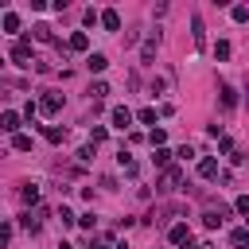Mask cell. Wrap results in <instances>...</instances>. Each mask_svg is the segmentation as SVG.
<instances>
[{
	"label": "cell",
	"instance_id": "cell-1",
	"mask_svg": "<svg viewBox=\"0 0 249 249\" xmlns=\"http://www.w3.org/2000/svg\"><path fill=\"white\" fill-rule=\"evenodd\" d=\"M12 62H16V66H31V43H27V39L12 43Z\"/></svg>",
	"mask_w": 249,
	"mask_h": 249
},
{
	"label": "cell",
	"instance_id": "cell-4",
	"mask_svg": "<svg viewBox=\"0 0 249 249\" xmlns=\"http://www.w3.org/2000/svg\"><path fill=\"white\" fill-rule=\"evenodd\" d=\"M0 128H4L8 136H19V113H16V109H4V113H0Z\"/></svg>",
	"mask_w": 249,
	"mask_h": 249
},
{
	"label": "cell",
	"instance_id": "cell-26",
	"mask_svg": "<svg viewBox=\"0 0 249 249\" xmlns=\"http://www.w3.org/2000/svg\"><path fill=\"white\" fill-rule=\"evenodd\" d=\"M23 202H31V206L39 202V187H35V183H27V187H23Z\"/></svg>",
	"mask_w": 249,
	"mask_h": 249
},
{
	"label": "cell",
	"instance_id": "cell-30",
	"mask_svg": "<svg viewBox=\"0 0 249 249\" xmlns=\"http://www.w3.org/2000/svg\"><path fill=\"white\" fill-rule=\"evenodd\" d=\"M89 136H93V144H101V140H105V136H109V132H105V128H101V124H97V128H89Z\"/></svg>",
	"mask_w": 249,
	"mask_h": 249
},
{
	"label": "cell",
	"instance_id": "cell-17",
	"mask_svg": "<svg viewBox=\"0 0 249 249\" xmlns=\"http://www.w3.org/2000/svg\"><path fill=\"white\" fill-rule=\"evenodd\" d=\"M12 152H31V136H27V132L12 136Z\"/></svg>",
	"mask_w": 249,
	"mask_h": 249
},
{
	"label": "cell",
	"instance_id": "cell-32",
	"mask_svg": "<svg viewBox=\"0 0 249 249\" xmlns=\"http://www.w3.org/2000/svg\"><path fill=\"white\" fill-rule=\"evenodd\" d=\"M58 249H74V245H66V241H58Z\"/></svg>",
	"mask_w": 249,
	"mask_h": 249
},
{
	"label": "cell",
	"instance_id": "cell-9",
	"mask_svg": "<svg viewBox=\"0 0 249 249\" xmlns=\"http://www.w3.org/2000/svg\"><path fill=\"white\" fill-rule=\"evenodd\" d=\"M101 27H105V31H121V16H117V8H105V12H101Z\"/></svg>",
	"mask_w": 249,
	"mask_h": 249
},
{
	"label": "cell",
	"instance_id": "cell-5",
	"mask_svg": "<svg viewBox=\"0 0 249 249\" xmlns=\"http://www.w3.org/2000/svg\"><path fill=\"white\" fill-rule=\"evenodd\" d=\"M109 121H113V128H121V132H124V128L132 124V113H128L124 105H113V113H109Z\"/></svg>",
	"mask_w": 249,
	"mask_h": 249
},
{
	"label": "cell",
	"instance_id": "cell-20",
	"mask_svg": "<svg viewBox=\"0 0 249 249\" xmlns=\"http://www.w3.org/2000/svg\"><path fill=\"white\" fill-rule=\"evenodd\" d=\"M156 43H160L156 35H148V39H144V51H140V58H144V62H152V54H156Z\"/></svg>",
	"mask_w": 249,
	"mask_h": 249
},
{
	"label": "cell",
	"instance_id": "cell-15",
	"mask_svg": "<svg viewBox=\"0 0 249 249\" xmlns=\"http://www.w3.org/2000/svg\"><path fill=\"white\" fill-rule=\"evenodd\" d=\"M86 66H89V74H101V70L109 66V58H105V54H89V58H86Z\"/></svg>",
	"mask_w": 249,
	"mask_h": 249
},
{
	"label": "cell",
	"instance_id": "cell-7",
	"mask_svg": "<svg viewBox=\"0 0 249 249\" xmlns=\"http://www.w3.org/2000/svg\"><path fill=\"white\" fill-rule=\"evenodd\" d=\"M66 47L78 51V54H86V51H89V35H86V31H74V35L66 39Z\"/></svg>",
	"mask_w": 249,
	"mask_h": 249
},
{
	"label": "cell",
	"instance_id": "cell-11",
	"mask_svg": "<svg viewBox=\"0 0 249 249\" xmlns=\"http://www.w3.org/2000/svg\"><path fill=\"white\" fill-rule=\"evenodd\" d=\"M191 35H195V47H206V27L198 16H191Z\"/></svg>",
	"mask_w": 249,
	"mask_h": 249
},
{
	"label": "cell",
	"instance_id": "cell-27",
	"mask_svg": "<svg viewBox=\"0 0 249 249\" xmlns=\"http://www.w3.org/2000/svg\"><path fill=\"white\" fill-rule=\"evenodd\" d=\"M233 210H237V214H245V218H249V195H237V198H233Z\"/></svg>",
	"mask_w": 249,
	"mask_h": 249
},
{
	"label": "cell",
	"instance_id": "cell-31",
	"mask_svg": "<svg viewBox=\"0 0 249 249\" xmlns=\"http://www.w3.org/2000/svg\"><path fill=\"white\" fill-rule=\"evenodd\" d=\"M93 249H117V245H113V241H105V237H101V241H93Z\"/></svg>",
	"mask_w": 249,
	"mask_h": 249
},
{
	"label": "cell",
	"instance_id": "cell-28",
	"mask_svg": "<svg viewBox=\"0 0 249 249\" xmlns=\"http://www.w3.org/2000/svg\"><path fill=\"white\" fill-rule=\"evenodd\" d=\"M78 160L89 163V160H93V144H82V148H78Z\"/></svg>",
	"mask_w": 249,
	"mask_h": 249
},
{
	"label": "cell",
	"instance_id": "cell-13",
	"mask_svg": "<svg viewBox=\"0 0 249 249\" xmlns=\"http://www.w3.org/2000/svg\"><path fill=\"white\" fill-rule=\"evenodd\" d=\"M43 136H47L51 144H62V140H66V128H58V124H43Z\"/></svg>",
	"mask_w": 249,
	"mask_h": 249
},
{
	"label": "cell",
	"instance_id": "cell-2",
	"mask_svg": "<svg viewBox=\"0 0 249 249\" xmlns=\"http://www.w3.org/2000/svg\"><path fill=\"white\" fill-rule=\"evenodd\" d=\"M179 183H183V171H179V167H167V171H163V179H160V191H163V195H171V191H179Z\"/></svg>",
	"mask_w": 249,
	"mask_h": 249
},
{
	"label": "cell",
	"instance_id": "cell-33",
	"mask_svg": "<svg viewBox=\"0 0 249 249\" xmlns=\"http://www.w3.org/2000/svg\"><path fill=\"white\" fill-rule=\"evenodd\" d=\"M117 249H128V245H117Z\"/></svg>",
	"mask_w": 249,
	"mask_h": 249
},
{
	"label": "cell",
	"instance_id": "cell-8",
	"mask_svg": "<svg viewBox=\"0 0 249 249\" xmlns=\"http://www.w3.org/2000/svg\"><path fill=\"white\" fill-rule=\"evenodd\" d=\"M226 214H230V210H222V206H218V210H206V214H202V226H206V230H218V226L226 222Z\"/></svg>",
	"mask_w": 249,
	"mask_h": 249
},
{
	"label": "cell",
	"instance_id": "cell-25",
	"mask_svg": "<svg viewBox=\"0 0 249 249\" xmlns=\"http://www.w3.org/2000/svg\"><path fill=\"white\" fill-rule=\"evenodd\" d=\"M148 140H152V148H163V140H167V132H163V128H152V132H148Z\"/></svg>",
	"mask_w": 249,
	"mask_h": 249
},
{
	"label": "cell",
	"instance_id": "cell-16",
	"mask_svg": "<svg viewBox=\"0 0 249 249\" xmlns=\"http://www.w3.org/2000/svg\"><path fill=\"white\" fill-rule=\"evenodd\" d=\"M218 93H222V109H233V105H237V89H233V86H222Z\"/></svg>",
	"mask_w": 249,
	"mask_h": 249
},
{
	"label": "cell",
	"instance_id": "cell-14",
	"mask_svg": "<svg viewBox=\"0 0 249 249\" xmlns=\"http://www.w3.org/2000/svg\"><path fill=\"white\" fill-rule=\"evenodd\" d=\"M152 163L167 171V167H171V152H167V148H152Z\"/></svg>",
	"mask_w": 249,
	"mask_h": 249
},
{
	"label": "cell",
	"instance_id": "cell-18",
	"mask_svg": "<svg viewBox=\"0 0 249 249\" xmlns=\"http://www.w3.org/2000/svg\"><path fill=\"white\" fill-rule=\"evenodd\" d=\"M4 31H8V35L19 31V16H16V12H4Z\"/></svg>",
	"mask_w": 249,
	"mask_h": 249
},
{
	"label": "cell",
	"instance_id": "cell-10",
	"mask_svg": "<svg viewBox=\"0 0 249 249\" xmlns=\"http://www.w3.org/2000/svg\"><path fill=\"white\" fill-rule=\"evenodd\" d=\"M198 175H202V179H218V160H214V156L198 160Z\"/></svg>",
	"mask_w": 249,
	"mask_h": 249
},
{
	"label": "cell",
	"instance_id": "cell-24",
	"mask_svg": "<svg viewBox=\"0 0 249 249\" xmlns=\"http://www.w3.org/2000/svg\"><path fill=\"white\" fill-rule=\"evenodd\" d=\"M105 93H109V86H105V82H93V86H89V97H93V101H101Z\"/></svg>",
	"mask_w": 249,
	"mask_h": 249
},
{
	"label": "cell",
	"instance_id": "cell-19",
	"mask_svg": "<svg viewBox=\"0 0 249 249\" xmlns=\"http://www.w3.org/2000/svg\"><path fill=\"white\" fill-rule=\"evenodd\" d=\"M35 39H39V43H58V39L51 35V27H47V23H35Z\"/></svg>",
	"mask_w": 249,
	"mask_h": 249
},
{
	"label": "cell",
	"instance_id": "cell-6",
	"mask_svg": "<svg viewBox=\"0 0 249 249\" xmlns=\"http://www.w3.org/2000/svg\"><path fill=\"white\" fill-rule=\"evenodd\" d=\"M62 109V93H47L43 101H39V113H47V117H54Z\"/></svg>",
	"mask_w": 249,
	"mask_h": 249
},
{
	"label": "cell",
	"instance_id": "cell-23",
	"mask_svg": "<svg viewBox=\"0 0 249 249\" xmlns=\"http://www.w3.org/2000/svg\"><path fill=\"white\" fill-rule=\"evenodd\" d=\"M230 51H233V47H230L226 39H218V43H214V58H230Z\"/></svg>",
	"mask_w": 249,
	"mask_h": 249
},
{
	"label": "cell",
	"instance_id": "cell-29",
	"mask_svg": "<svg viewBox=\"0 0 249 249\" xmlns=\"http://www.w3.org/2000/svg\"><path fill=\"white\" fill-rule=\"evenodd\" d=\"M58 222H62V226H74V222H78V218H74V214H70V210H66V206H58Z\"/></svg>",
	"mask_w": 249,
	"mask_h": 249
},
{
	"label": "cell",
	"instance_id": "cell-12",
	"mask_svg": "<svg viewBox=\"0 0 249 249\" xmlns=\"http://www.w3.org/2000/svg\"><path fill=\"white\" fill-rule=\"evenodd\" d=\"M230 245H233V249H245V245H249V226H241V230H230Z\"/></svg>",
	"mask_w": 249,
	"mask_h": 249
},
{
	"label": "cell",
	"instance_id": "cell-21",
	"mask_svg": "<svg viewBox=\"0 0 249 249\" xmlns=\"http://www.w3.org/2000/svg\"><path fill=\"white\" fill-rule=\"evenodd\" d=\"M230 16H233V23H245V19H249V8H245V4H233Z\"/></svg>",
	"mask_w": 249,
	"mask_h": 249
},
{
	"label": "cell",
	"instance_id": "cell-3",
	"mask_svg": "<svg viewBox=\"0 0 249 249\" xmlns=\"http://www.w3.org/2000/svg\"><path fill=\"white\" fill-rule=\"evenodd\" d=\"M167 241H171V245H179V249H183V245H187V241H191V226H187V222H175V226H171V230H167Z\"/></svg>",
	"mask_w": 249,
	"mask_h": 249
},
{
	"label": "cell",
	"instance_id": "cell-22",
	"mask_svg": "<svg viewBox=\"0 0 249 249\" xmlns=\"http://www.w3.org/2000/svg\"><path fill=\"white\" fill-rule=\"evenodd\" d=\"M156 117H160L156 109H140V113H136V121H140V124H152V128H156Z\"/></svg>",
	"mask_w": 249,
	"mask_h": 249
}]
</instances>
